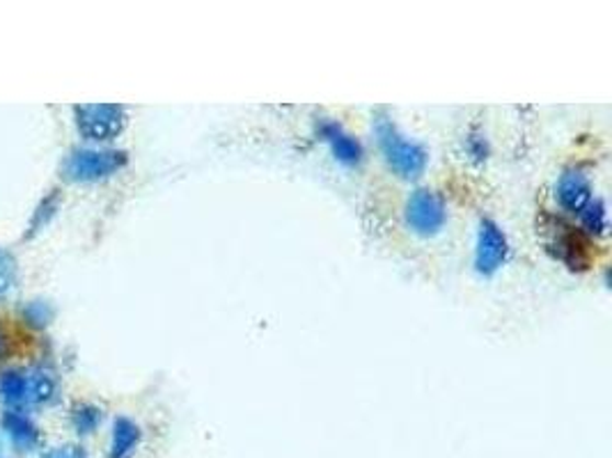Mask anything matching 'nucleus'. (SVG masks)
Instances as JSON below:
<instances>
[{
  "instance_id": "obj_1",
  "label": "nucleus",
  "mask_w": 612,
  "mask_h": 458,
  "mask_svg": "<svg viewBox=\"0 0 612 458\" xmlns=\"http://www.w3.org/2000/svg\"><path fill=\"white\" fill-rule=\"evenodd\" d=\"M374 136L381 157L386 159L393 172L404 180H418L427 168V149L413 140H408L386 111L374 113Z\"/></svg>"
},
{
  "instance_id": "obj_2",
  "label": "nucleus",
  "mask_w": 612,
  "mask_h": 458,
  "mask_svg": "<svg viewBox=\"0 0 612 458\" xmlns=\"http://www.w3.org/2000/svg\"><path fill=\"white\" fill-rule=\"evenodd\" d=\"M126 161H129V157H126V151L122 149L81 147V149H73L65 159L63 176L67 182L92 184L117 174L126 165Z\"/></svg>"
},
{
  "instance_id": "obj_3",
  "label": "nucleus",
  "mask_w": 612,
  "mask_h": 458,
  "mask_svg": "<svg viewBox=\"0 0 612 458\" xmlns=\"http://www.w3.org/2000/svg\"><path fill=\"white\" fill-rule=\"evenodd\" d=\"M79 134L90 142H111L126 126V111L117 104H81L73 108Z\"/></svg>"
},
{
  "instance_id": "obj_4",
  "label": "nucleus",
  "mask_w": 612,
  "mask_h": 458,
  "mask_svg": "<svg viewBox=\"0 0 612 458\" xmlns=\"http://www.w3.org/2000/svg\"><path fill=\"white\" fill-rule=\"evenodd\" d=\"M406 225L411 227V232L420 237H433L439 234L447 222V209L441 195H437L429 188H418L411 193L406 202Z\"/></svg>"
},
{
  "instance_id": "obj_5",
  "label": "nucleus",
  "mask_w": 612,
  "mask_h": 458,
  "mask_svg": "<svg viewBox=\"0 0 612 458\" xmlns=\"http://www.w3.org/2000/svg\"><path fill=\"white\" fill-rule=\"evenodd\" d=\"M509 257V241L498 222L491 218H481L477 229L475 243V271L484 277H489L502 268Z\"/></svg>"
},
{
  "instance_id": "obj_6",
  "label": "nucleus",
  "mask_w": 612,
  "mask_h": 458,
  "mask_svg": "<svg viewBox=\"0 0 612 458\" xmlns=\"http://www.w3.org/2000/svg\"><path fill=\"white\" fill-rule=\"evenodd\" d=\"M317 136L328 145L330 154L336 157L342 165H361L363 163V145L355 140L351 134L344 131V126L338 124L336 119L321 117L317 122Z\"/></svg>"
},
{
  "instance_id": "obj_7",
  "label": "nucleus",
  "mask_w": 612,
  "mask_h": 458,
  "mask_svg": "<svg viewBox=\"0 0 612 458\" xmlns=\"http://www.w3.org/2000/svg\"><path fill=\"white\" fill-rule=\"evenodd\" d=\"M555 195H557L559 207H563L569 214H576V216L594 199L588 174H582L576 168L565 170L563 174H559L557 186H555Z\"/></svg>"
},
{
  "instance_id": "obj_8",
  "label": "nucleus",
  "mask_w": 612,
  "mask_h": 458,
  "mask_svg": "<svg viewBox=\"0 0 612 458\" xmlns=\"http://www.w3.org/2000/svg\"><path fill=\"white\" fill-rule=\"evenodd\" d=\"M0 426H3L5 436L10 438V443L23 451H35L42 445V434H39V426L21 411H5L3 417H0Z\"/></svg>"
},
{
  "instance_id": "obj_9",
  "label": "nucleus",
  "mask_w": 612,
  "mask_h": 458,
  "mask_svg": "<svg viewBox=\"0 0 612 458\" xmlns=\"http://www.w3.org/2000/svg\"><path fill=\"white\" fill-rule=\"evenodd\" d=\"M140 426L129 417H117L113 422V436H111V449L109 458H134L138 445H140Z\"/></svg>"
},
{
  "instance_id": "obj_10",
  "label": "nucleus",
  "mask_w": 612,
  "mask_h": 458,
  "mask_svg": "<svg viewBox=\"0 0 612 458\" xmlns=\"http://www.w3.org/2000/svg\"><path fill=\"white\" fill-rule=\"evenodd\" d=\"M565 232H559L555 237V254L557 260H563L571 271H582L588 268V252H585L582 239L571 232V227H563Z\"/></svg>"
},
{
  "instance_id": "obj_11",
  "label": "nucleus",
  "mask_w": 612,
  "mask_h": 458,
  "mask_svg": "<svg viewBox=\"0 0 612 458\" xmlns=\"http://www.w3.org/2000/svg\"><path fill=\"white\" fill-rule=\"evenodd\" d=\"M0 399L10 405V411H21L23 405H29V374L19 369L0 374Z\"/></svg>"
},
{
  "instance_id": "obj_12",
  "label": "nucleus",
  "mask_w": 612,
  "mask_h": 458,
  "mask_svg": "<svg viewBox=\"0 0 612 458\" xmlns=\"http://www.w3.org/2000/svg\"><path fill=\"white\" fill-rule=\"evenodd\" d=\"M58 399L56 378L46 371H35L29 376V403L46 405Z\"/></svg>"
},
{
  "instance_id": "obj_13",
  "label": "nucleus",
  "mask_w": 612,
  "mask_h": 458,
  "mask_svg": "<svg viewBox=\"0 0 612 458\" xmlns=\"http://www.w3.org/2000/svg\"><path fill=\"white\" fill-rule=\"evenodd\" d=\"M71 426L79 436H90L99 428L101 420H104V411L94 403H79L71 409Z\"/></svg>"
},
{
  "instance_id": "obj_14",
  "label": "nucleus",
  "mask_w": 612,
  "mask_h": 458,
  "mask_svg": "<svg viewBox=\"0 0 612 458\" xmlns=\"http://www.w3.org/2000/svg\"><path fill=\"white\" fill-rule=\"evenodd\" d=\"M58 207H60V193L58 191H50L37 205V209H35V214H33V218L29 222V232H25V239H33L35 234H39L42 229L56 218Z\"/></svg>"
},
{
  "instance_id": "obj_15",
  "label": "nucleus",
  "mask_w": 612,
  "mask_h": 458,
  "mask_svg": "<svg viewBox=\"0 0 612 458\" xmlns=\"http://www.w3.org/2000/svg\"><path fill=\"white\" fill-rule=\"evenodd\" d=\"M582 229L592 237H605L608 234V209L603 199H592L588 207L578 214Z\"/></svg>"
},
{
  "instance_id": "obj_16",
  "label": "nucleus",
  "mask_w": 612,
  "mask_h": 458,
  "mask_svg": "<svg viewBox=\"0 0 612 458\" xmlns=\"http://www.w3.org/2000/svg\"><path fill=\"white\" fill-rule=\"evenodd\" d=\"M54 314H56L54 308H50V302H46V300H29L21 308L23 321L37 330L46 328L50 321H54Z\"/></svg>"
},
{
  "instance_id": "obj_17",
  "label": "nucleus",
  "mask_w": 612,
  "mask_h": 458,
  "mask_svg": "<svg viewBox=\"0 0 612 458\" xmlns=\"http://www.w3.org/2000/svg\"><path fill=\"white\" fill-rule=\"evenodd\" d=\"M16 275H19V268H16L14 257L3 245H0V298H5L14 289Z\"/></svg>"
},
{
  "instance_id": "obj_18",
  "label": "nucleus",
  "mask_w": 612,
  "mask_h": 458,
  "mask_svg": "<svg viewBox=\"0 0 612 458\" xmlns=\"http://www.w3.org/2000/svg\"><path fill=\"white\" fill-rule=\"evenodd\" d=\"M42 458H88V454L79 445H63L56 449H48Z\"/></svg>"
},
{
  "instance_id": "obj_19",
  "label": "nucleus",
  "mask_w": 612,
  "mask_h": 458,
  "mask_svg": "<svg viewBox=\"0 0 612 458\" xmlns=\"http://www.w3.org/2000/svg\"><path fill=\"white\" fill-rule=\"evenodd\" d=\"M468 154L477 161L487 159V142H484V138H471L468 140Z\"/></svg>"
},
{
  "instance_id": "obj_20",
  "label": "nucleus",
  "mask_w": 612,
  "mask_h": 458,
  "mask_svg": "<svg viewBox=\"0 0 612 458\" xmlns=\"http://www.w3.org/2000/svg\"><path fill=\"white\" fill-rule=\"evenodd\" d=\"M8 353V344H5V340H3V335H0V360H3V355Z\"/></svg>"
},
{
  "instance_id": "obj_21",
  "label": "nucleus",
  "mask_w": 612,
  "mask_h": 458,
  "mask_svg": "<svg viewBox=\"0 0 612 458\" xmlns=\"http://www.w3.org/2000/svg\"><path fill=\"white\" fill-rule=\"evenodd\" d=\"M0 458H5V454H3V447H0Z\"/></svg>"
}]
</instances>
